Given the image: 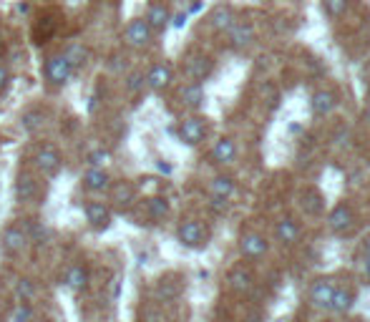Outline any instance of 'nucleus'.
<instances>
[{"mask_svg": "<svg viewBox=\"0 0 370 322\" xmlns=\"http://www.w3.org/2000/svg\"><path fill=\"white\" fill-rule=\"evenodd\" d=\"M239 252H242L244 260L260 262L269 252L267 237L260 235V232H244V235L239 237Z\"/></svg>", "mask_w": 370, "mask_h": 322, "instance_id": "19", "label": "nucleus"}, {"mask_svg": "<svg viewBox=\"0 0 370 322\" xmlns=\"http://www.w3.org/2000/svg\"><path fill=\"white\" fill-rule=\"evenodd\" d=\"M21 224H23V229H26L28 239H31V247H43V244H46L48 229L38 217H26V219H21Z\"/></svg>", "mask_w": 370, "mask_h": 322, "instance_id": "30", "label": "nucleus"}, {"mask_svg": "<svg viewBox=\"0 0 370 322\" xmlns=\"http://www.w3.org/2000/svg\"><path fill=\"white\" fill-rule=\"evenodd\" d=\"M363 121L370 126V101L365 103V108H363Z\"/></svg>", "mask_w": 370, "mask_h": 322, "instance_id": "41", "label": "nucleus"}, {"mask_svg": "<svg viewBox=\"0 0 370 322\" xmlns=\"http://www.w3.org/2000/svg\"><path fill=\"white\" fill-rule=\"evenodd\" d=\"M337 108V94L333 88H317L315 94L310 96V111L312 116L323 119V116H330Z\"/></svg>", "mask_w": 370, "mask_h": 322, "instance_id": "22", "label": "nucleus"}, {"mask_svg": "<svg viewBox=\"0 0 370 322\" xmlns=\"http://www.w3.org/2000/svg\"><path fill=\"white\" fill-rule=\"evenodd\" d=\"M363 272H365V277L370 280V257H363Z\"/></svg>", "mask_w": 370, "mask_h": 322, "instance_id": "40", "label": "nucleus"}, {"mask_svg": "<svg viewBox=\"0 0 370 322\" xmlns=\"http://www.w3.org/2000/svg\"><path fill=\"white\" fill-rule=\"evenodd\" d=\"M209 199H222V201H232L237 194H239V184L232 174H215L209 179Z\"/></svg>", "mask_w": 370, "mask_h": 322, "instance_id": "18", "label": "nucleus"}, {"mask_svg": "<svg viewBox=\"0 0 370 322\" xmlns=\"http://www.w3.org/2000/svg\"><path fill=\"white\" fill-rule=\"evenodd\" d=\"M176 101H179V106L196 114L199 108L204 106V101H207V94H204V83H182V86L176 88Z\"/></svg>", "mask_w": 370, "mask_h": 322, "instance_id": "16", "label": "nucleus"}, {"mask_svg": "<svg viewBox=\"0 0 370 322\" xmlns=\"http://www.w3.org/2000/svg\"><path fill=\"white\" fill-rule=\"evenodd\" d=\"M8 80H10V71H8L6 63H0V94H3V88L8 86Z\"/></svg>", "mask_w": 370, "mask_h": 322, "instance_id": "38", "label": "nucleus"}, {"mask_svg": "<svg viewBox=\"0 0 370 322\" xmlns=\"http://www.w3.org/2000/svg\"><path fill=\"white\" fill-rule=\"evenodd\" d=\"M31 249V239H28L26 229H23L21 221H10L6 229H3V237H0V255L3 257H23Z\"/></svg>", "mask_w": 370, "mask_h": 322, "instance_id": "7", "label": "nucleus"}, {"mask_svg": "<svg viewBox=\"0 0 370 322\" xmlns=\"http://www.w3.org/2000/svg\"><path fill=\"white\" fill-rule=\"evenodd\" d=\"M111 151L108 149H103V146H99V149H91L86 154V167L88 169H108V164H111Z\"/></svg>", "mask_w": 370, "mask_h": 322, "instance_id": "33", "label": "nucleus"}, {"mask_svg": "<svg viewBox=\"0 0 370 322\" xmlns=\"http://www.w3.org/2000/svg\"><path fill=\"white\" fill-rule=\"evenodd\" d=\"M0 315H3V305H0Z\"/></svg>", "mask_w": 370, "mask_h": 322, "instance_id": "43", "label": "nucleus"}, {"mask_svg": "<svg viewBox=\"0 0 370 322\" xmlns=\"http://www.w3.org/2000/svg\"><path fill=\"white\" fill-rule=\"evenodd\" d=\"M144 20L149 23V28L154 31V35H162L169 26H171V10H169L167 3L162 0H154L146 6V13H144Z\"/></svg>", "mask_w": 370, "mask_h": 322, "instance_id": "21", "label": "nucleus"}, {"mask_svg": "<svg viewBox=\"0 0 370 322\" xmlns=\"http://www.w3.org/2000/svg\"><path fill=\"white\" fill-rule=\"evenodd\" d=\"M144 209V214H146V219L151 221V224H159V221H164L169 217V212H171V207H169V199L164 194H154V196H146L144 201H139Z\"/></svg>", "mask_w": 370, "mask_h": 322, "instance_id": "25", "label": "nucleus"}, {"mask_svg": "<svg viewBox=\"0 0 370 322\" xmlns=\"http://www.w3.org/2000/svg\"><path fill=\"white\" fill-rule=\"evenodd\" d=\"M108 207L114 209V214H131L136 207H139V187H136L134 181L121 179V181H114L111 189H108Z\"/></svg>", "mask_w": 370, "mask_h": 322, "instance_id": "6", "label": "nucleus"}, {"mask_svg": "<svg viewBox=\"0 0 370 322\" xmlns=\"http://www.w3.org/2000/svg\"><path fill=\"white\" fill-rule=\"evenodd\" d=\"M235 23H237V10L229 6V3H219V6H215V10L209 13V28H212L215 33H227Z\"/></svg>", "mask_w": 370, "mask_h": 322, "instance_id": "24", "label": "nucleus"}, {"mask_svg": "<svg viewBox=\"0 0 370 322\" xmlns=\"http://www.w3.org/2000/svg\"><path fill=\"white\" fill-rule=\"evenodd\" d=\"M224 35H227V46L232 51H237V53H242V51H247L255 43V26L247 23V20H237Z\"/></svg>", "mask_w": 370, "mask_h": 322, "instance_id": "17", "label": "nucleus"}, {"mask_svg": "<svg viewBox=\"0 0 370 322\" xmlns=\"http://www.w3.org/2000/svg\"><path fill=\"white\" fill-rule=\"evenodd\" d=\"M31 320H33V307L28 302H23L21 307H18V312H15L13 322H31Z\"/></svg>", "mask_w": 370, "mask_h": 322, "instance_id": "36", "label": "nucleus"}, {"mask_svg": "<svg viewBox=\"0 0 370 322\" xmlns=\"http://www.w3.org/2000/svg\"><path fill=\"white\" fill-rule=\"evenodd\" d=\"M13 196L21 207H43L48 196V184L33 167H21L13 181Z\"/></svg>", "mask_w": 370, "mask_h": 322, "instance_id": "1", "label": "nucleus"}, {"mask_svg": "<svg viewBox=\"0 0 370 322\" xmlns=\"http://www.w3.org/2000/svg\"><path fill=\"white\" fill-rule=\"evenodd\" d=\"M15 295H18V300L21 302H31V297L35 295V287L31 280H18V285H15Z\"/></svg>", "mask_w": 370, "mask_h": 322, "instance_id": "35", "label": "nucleus"}, {"mask_svg": "<svg viewBox=\"0 0 370 322\" xmlns=\"http://www.w3.org/2000/svg\"><path fill=\"white\" fill-rule=\"evenodd\" d=\"M83 217H86V224L91 232H108V229L114 227V209L108 207L106 201L101 199H86L83 201Z\"/></svg>", "mask_w": 370, "mask_h": 322, "instance_id": "9", "label": "nucleus"}, {"mask_svg": "<svg viewBox=\"0 0 370 322\" xmlns=\"http://www.w3.org/2000/svg\"><path fill=\"white\" fill-rule=\"evenodd\" d=\"M360 252H363V257H370V235H365L360 242Z\"/></svg>", "mask_w": 370, "mask_h": 322, "instance_id": "39", "label": "nucleus"}, {"mask_svg": "<svg viewBox=\"0 0 370 322\" xmlns=\"http://www.w3.org/2000/svg\"><path fill=\"white\" fill-rule=\"evenodd\" d=\"M63 23V13L58 8H46L33 18V26H31V40L35 46H46L58 35Z\"/></svg>", "mask_w": 370, "mask_h": 322, "instance_id": "4", "label": "nucleus"}, {"mask_svg": "<svg viewBox=\"0 0 370 322\" xmlns=\"http://www.w3.org/2000/svg\"><path fill=\"white\" fill-rule=\"evenodd\" d=\"M41 71H43V80H46L48 88H53V91L66 88L68 83L76 78V71L71 68V63H68L66 56H63L61 51H58V53L46 56Z\"/></svg>", "mask_w": 370, "mask_h": 322, "instance_id": "5", "label": "nucleus"}, {"mask_svg": "<svg viewBox=\"0 0 370 322\" xmlns=\"http://www.w3.org/2000/svg\"><path fill=\"white\" fill-rule=\"evenodd\" d=\"M88 280H91V272H88L86 262H74V264H68L63 285H66L71 292H83V289L88 287Z\"/></svg>", "mask_w": 370, "mask_h": 322, "instance_id": "26", "label": "nucleus"}, {"mask_svg": "<svg viewBox=\"0 0 370 322\" xmlns=\"http://www.w3.org/2000/svg\"><path fill=\"white\" fill-rule=\"evenodd\" d=\"M48 121V111L41 106H33L28 108V111H23L21 116V128L26 131V134H35L38 128H43V124Z\"/></svg>", "mask_w": 370, "mask_h": 322, "instance_id": "31", "label": "nucleus"}, {"mask_svg": "<svg viewBox=\"0 0 370 322\" xmlns=\"http://www.w3.org/2000/svg\"><path fill=\"white\" fill-rule=\"evenodd\" d=\"M121 38L131 51H146V48L154 46L156 35H154V31L149 28V23L144 18H131L126 23V28H124Z\"/></svg>", "mask_w": 370, "mask_h": 322, "instance_id": "12", "label": "nucleus"}, {"mask_svg": "<svg viewBox=\"0 0 370 322\" xmlns=\"http://www.w3.org/2000/svg\"><path fill=\"white\" fill-rule=\"evenodd\" d=\"M323 10L333 20L343 18L345 10H348V0H323Z\"/></svg>", "mask_w": 370, "mask_h": 322, "instance_id": "34", "label": "nucleus"}, {"mask_svg": "<svg viewBox=\"0 0 370 322\" xmlns=\"http://www.w3.org/2000/svg\"><path fill=\"white\" fill-rule=\"evenodd\" d=\"M303 209L308 212L310 217H320L325 212V196L320 189L310 187L303 192Z\"/></svg>", "mask_w": 370, "mask_h": 322, "instance_id": "32", "label": "nucleus"}, {"mask_svg": "<svg viewBox=\"0 0 370 322\" xmlns=\"http://www.w3.org/2000/svg\"><path fill=\"white\" fill-rule=\"evenodd\" d=\"M78 181H81L83 192L101 196V194H108V189H111V184H114V176H111L108 169H86Z\"/></svg>", "mask_w": 370, "mask_h": 322, "instance_id": "15", "label": "nucleus"}, {"mask_svg": "<svg viewBox=\"0 0 370 322\" xmlns=\"http://www.w3.org/2000/svg\"><path fill=\"white\" fill-rule=\"evenodd\" d=\"M61 53L66 56V60L71 63V68L76 71V76L81 74L83 68L88 66V60H91V51H88L83 43H66Z\"/></svg>", "mask_w": 370, "mask_h": 322, "instance_id": "29", "label": "nucleus"}, {"mask_svg": "<svg viewBox=\"0 0 370 322\" xmlns=\"http://www.w3.org/2000/svg\"><path fill=\"white\" fill-rule=\"evenodd\" d=\"M187 18H189L187 10H184V13H174V15H171V26H174V28H184V26H187Z\"/></svg>", "mask_w": 370, "mask_h": 322, "instance_id": "37", "label": "nucleus"}, {"mask_svg": "<svg viewBox=\"0 0 370 322\" xmlns=\"http://www.w3.org/2000/svg\"><path fill=\"white\" fill-rule=\"evenodd\" d=\"M337 282L333 277H320V280H312L308 289V302L315 310H330V300L335 295Z\"/></svg>", "mask_w": 370, "mask_h": 322, "instance_id": "14", "label": "nucleus"}, {"mask_svg": "<svg viewBox=\"0 0 370 322\" xmlns=\"http://www.w3.org/2000/svg\"><path fill=\"white\" fill-rule=\"evenodd\" d=\"M31 167L43 176V179H56L63 169V154L61 149L51 141H38L31 151Z\"/></svg>", "mask_w": 370, "mask_h": 322, "instance_id": "2", "label": "nucleus"}, {"mask_svg": "<svg viewBox=\"0 0 370 322\" xmlns=\"http://www.w3.org/2000/svg\"><path fill=\"white\" fill-rule=\"evenodd\" d=\"M209 156H212V161L219 164V167H229V164H235L237 156H239L237 139H232V136H222V139H217Z\"/></svg>", "mask_w": 370, "mask_h": 322, "instance_id": "23", "label": "nucleus"}, {"mask_svg": "<svg viewBox=\"0 0 370 322\" xmlns=\"http://www.w3.org/2000/svg\"><path fill=\"white\" fill-rule=\"evenodd\" d=\"M355 300H358V292L348 285H337L335 295L330 300V312H335V315H348L350 310L355 307Z\"/></svg>", "mask_w": 370, "mask_h": 322, "instance_id": "28", "label": "nucleus"}, {"mask_svg": "<svg viewBox=\"0 0 370 322\" xmlns=\"http://www.w3.org/2000/svg\"><path fill=\"white\" fill-rule=\"evenodd\" d=\"M227 285L229 289L235 292V295H247V292H252V287H255V275L249 272L247 267H232L227 275Z\"/></svg>", "mask_w": 370, "mask_h": 322, "instance_id": "27", "label": "nucleus"}, {"mask_svg": "<svg viewBox=\"0 0 370 322\" xmlns=\"http://www.w3.org/2000/svg\"><path fill=\"white\" fill-rule=\"evenodd\" d=\"M355 209L350 207L348 201H340L328 212V229L333 235H348L350 229L355 227Z\"/></svg>", "mask_w": 370, "mask_h": 322, "instance_id": "13", "label": "nucleus"}, {"mask_svg": "<svg viewBox=\"0 0 370 322\" xmlns=\"http://www.w3.org/2000/svg\"><path fill=\"white\" fill-rule=\"evenodd\" d=\"M144 86L151 94H167L174 86V66L169 60H156L144 71Z\"/></svg>", "mask_w": 370, "mask_h": 322, "instance_id": "11", "label": "nucleus"}, {"mask_svg": "<svg viewBox=\"0 0 370 322\" xmlns=\"http://www.w3.org/2000/svg\"><path fill=\"white\" fill-rule=\"evenodd\" d=\"M176 239L179 244L187 249H207L209 247V239H212V229H209L207 221L202 219H194V217H187L176 224Z\"/></svg>", "mask_w": 370, "mask_h": 322, "instance_id": "3", "label": "nucleus"}, {"mask_svg": "<svg viewBox=\"0 0 370 322\" xmlns=\"http://www.w3.org/2000/svg\"><path fill=\"white\" fill-rule=\"evenodd\" d=\"M176 136H179V141H182L184 146H199V144H204L209 136L207 119L199 114L184 116V119L176 124Z\"/></svg>", "mask_w": 370, "mask_h": 322, "instance_id": "8", "label": "nucleus"}, {"mask_svg": "<svg viewBox=\"0 0 370 322\" xmlns=\"http://www.w3.org/2000/svg\"><path fill=\"white\" fill-rule=\"evenodd\" d=\"M275 239L283 244V247H295L303 239V224L295 219V217H283L277 219L275 224Z\"/></svg>", "mask_w": 370, "mask_h": 322, "instance_id": "20", "label": "nucleus"}, {"mask_svg": "<svg viewBox=\"0 0 370 322\" xmlns=\"http://www.w3.org/2000/svg\"><path fill=\"white\" fill-rule=\"evenodd\" d=\"M35 322H51V320H35Z\"/></svg>", "mask_w": 370, "mask_h": 322, "instance_id": "42", "label": "nucleus"}, {"mask_svg": "<svg viewBox=\"0 0 370 322\" xmlns=\"http://www.w3.org/2000/svg\"><path fill=\"white\" fill-rule=\"evenodd\" d=\"M182 74L192 83H204L209 76L215 74V58L202 53V51H192L182 60Z\"/></svg>", "mask_w": 370, "mask_h": 322, "instance_id": "10", "label": "nucleus"}]
</instances>
